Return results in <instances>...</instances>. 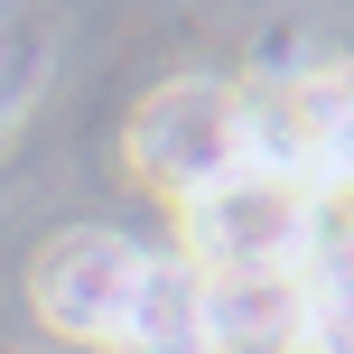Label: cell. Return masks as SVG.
Segmentation results:
<instances>
[{
  "label": "cell",
  "mask_w": 354,
  "mask_h": 354,
  "mask_svg": "<svg viewBox=\"0 0 354 354\" xmlns=\"http://www.w3.org/2000/svg\"><path fill=\"white\" fill-rule=\"evenodd\" d=\"M177 261L205 270V280H224V270H308L317 261V205L289 177L233 168L177 205Z\"/></svg>",
  "instance_id": "obj_1"
},
{
  "label": "cell",
  "mask_w": 354,
  "mask_h": 354,
  "mask_svg": "<svg viewBox=\"0 0 354 354\" xmlns=\"http://www.w3.org/2000/svg\"><path fill=\"white\" fill-rule=\"evenodd\" d=\"M122 149L140 168V187H159L168 205H187L214 177L243 168V93L233 84H168V93H149L131 112Z\"/></svg>",
  "instance_id": "obj_2"
},
{
  "label": "cell",
  "mask_w": 354,
  "mask_h": 354,
  "mask_svg": "<svg viewBox=\"0 0 354 354\" xmlns=\"http://www.w3.org/2000/svg\"><path fill=\"white\" fill-rule=\"evenodd\" d=\"M131 280H140V252H131L122 233H56V243L37 252V270H28V299H37V317H47L56 336L112 345Z\"/></svg>",
  "instance_id": "obj_3"
},
{
  "label": "cell",
  "mask_w": 354,
  "mask_h": 354,
  "mask_svg": "<svg viewBox=\"0 0 354 354\" xmlns=\"http://www.w3.org/2000/svg\"><path fill=\"white\" fill-rule=\"evenodd\" d=\"M299 336H308V270H224V280H205V354H299Z\"/></svg>",
  "instance_id": "obj_4"
},
{
  "label": "cell",
  "mask_w": 354,
  "mask_h": 354,
  "mask_svg": "<svg viewBox=\"0 0 354 354\" xmlns=\"http://www.w3.org/2000/svg\"><path fill=\"white\" fill-rule=\"evenodd\" d=\"M103 354H205V280L177 252H140V280Z\"/></svg>",
  "instance_id": "obj_5"
}]
</instances>
